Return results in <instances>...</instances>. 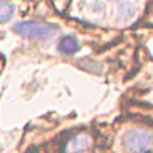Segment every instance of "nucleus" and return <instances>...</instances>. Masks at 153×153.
<instances>
[{"label": "nucleus", "mask_w": 153, "mask_h": 153, "mask_svg": "<svg viewBox=\"0 0 153 153\" xmlns=\"http://www.w3.org/2000/svg\"><path fill=\"white\" fill-rule=\"evenodd\" d=\"M13 29L21 37L30 38V40H43L57 33V26H50L38 21H19L13 26Z\"/></svg>", "instance_id": "1"}, {"label": "nucleus", "mask_w": 153, "mask_h": 153, "mask_svg": "<svg viewBox=\"0 0 153 153\" xmlns=\"http://www.w3.org/2000/svg\"><path fill=\"white\" fill-rule=\"evenodd\" d=\"M153 145V134L145 129H131L124 134V147L132 153H147Z\"/></svg>", "instance_id": "2"}, {"label": "nucleus", "mask_w": 153, "mask_h": 153, "mask_svg": "<svg viewBox=\"0 0 153 153\" xmlns=\"http://www.w3.org/2000/svg\"><path fill=\"white\" fill-rule=\"evenodd\" d=\"M69 145H70V152H74V153L83 152V150H86V148H89L91 137H88V136H76V137H74V139L69 140Z\"/></svg>", "instance_id": "3"}, {"label": "nucleus", "mask_w": 153, "mask_h": 153, "mask_svg": "<svg viewBox=\"0 0 153 153\" xmlns=\"http://www.w3.org/2000/svg\"><path fill=\"white\" fill-rule=\"evenodd\" d=\"M59 50L62 53H65V54H74V53L80 50V43L74 37H64L59 42Z\"/></svg>", "instance_id": "4"}, {"label": "nucleus", "mask_w": 153, "mask_h": 153, "mask_svg": "<svg viewBox=\"0 0 153 153\" xmlns=\"http://www.w3.org/2000/svg\"><path fill=\"white\" fill-rule=\"evenodd\" d=\"M14 5L10 2H0V22H7L14 14Z\"/></svg>", "instance_id": "5"}]
</instances>
